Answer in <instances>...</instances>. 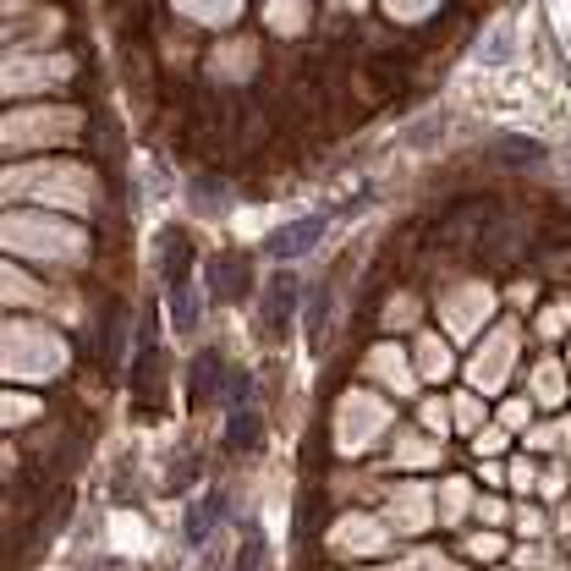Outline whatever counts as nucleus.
Listing matches in <instances>:
<instances>
[{"mask_svg": "<svg viewBox=\"0 0 571 571\" xmlns=\"http://www.w3.org/2000/svg\"><path fill=\"white\" fill-rule=\"evenodd\" d=\"M215 517H220V495H209V501L187 517V539H193V545H204V539H209V528H215Z\"/></svg>", "mask_w": 571, "mask_h": 571, "instance_id": "1a4fd4ad", "label": "nucleus"}, {"mask_svg": "<svg viewBox=\"0 0 571 571\" xmlns=\"http://www.w3.org/2000/svg\"><path fill=\"white\" fill-rule=\"evenodd\" d=\"M512 358H517V330L506 325V330H495V336H490V347H484V352L473 358V380H479L484 391H495V385L506 380Z\"/></svg>", "mask_w": 571, "mask_h": 571, "instance_id": "7ed1b4c3", "label": "nucleus"}, {"mask_svg": "<svg viewBox=\"0 0 571 571\" xmlns=\"http://www.w3.org/2000/svg\"><path fill=\"white\" fill-rule=\"evenodd\" d=\"M270 22H275L281 33H297V28H303V6H297V0H275V6H270Z\"/></svg>", "mask_w": 571, "mask_h": 571, "instance_id": "9d476101", "label": "nucleus"}, {"mask_svg": "<svg viewBox=\"0 0 571 571\" xmlns=\"http://www.w3.org/2000/svg\"><path fill=\"white\" fill-rule=\"evenodd\" d=\"M539 396H545V402H561V396H567V380H561V369H556V363H545V369H539Z\"/></svg>", "mask_w": 571, "mask_h": 571, "instance_id": "9b49d317", "label": "nucleus"}, {"mask_svg": "<svg viewBox=\"0 0 571 571\" xmlns=\"http://www.w3.org/2000/svg\"><path fill=\"white\" fill-rule=\"evenodd\" d=\"M369 369H380V374H385L396 391H407V385H413V380H407V363H402V352H391V347H380V352L369 358Z\"/></svg>", "mask_w": 571, "mask_h": 571, "instance_id": "6e6552de", "label": "nucleus"}, {"mask_svg": "<svg viewBox=\"0 0 571 571\" xmlns=\"http://www.w3.org/2000/svg\"><path fill=\"white\" fill-rule=\"evenodd\" d=\"M418 358H424L429 380H440V374H446V347H435V341H418Z\"/></svg>", "mask_w": 571, "mask_h": 571, "instance_id": "f8f14e48", "label": "nucleus"}, {"mask_svg": "<svg viewBox=\"0 0 571 571\" xmlns=\"http://www.w3.org/2000/svg\"><path fill=\"white\" fill-rule=\"evenodd\" d=\"M6 413H11V418H6V424H22V418H33V413H39V407H33V402H6Z\"/></svg>", "mask_w": 571, "mask_h": 571, "instance_id": "4468645a", "label": "nucleus"}, {"mask_svg": "<svg viewBox=\"0 0 571 571\" xmlns=\"http://www.w3.org/2000/svg\"><path fill=\"white\" fill-rule=\"evenodd\" d=\"M413 314H418V303H413V297H396V303H391V325H407Z\"/></svg>", "mask_w": 571, "mask_h": 571, "instance_id": "ddd939ff", "label": "nucleus"}, {"mask_svg": "<svg viewBox=\"0 0 571 571\" xmlns=\"http://www.w3.org/2000/svg\"><path fill=\"white\" fill-rule=\"evenodd\" d=\"M457 424L473 429V424H479V407H473V402H457Z\"/></svg>", "mask_w": 571, "mask_h": 571, "instance_id": "2eb2a0df", "label": "nucleus"}, {"mask_svg": "<svg viewBox=\"0 0 571 571\" xmlns=\"http://www.w3.org/2000/svg\"><path fill=\"white\" fill-rule=\"evenodd\" d=\"M330 226H325V215H308V220H297V226H286V231H275V259H303L319 237H325Z\"/></svg>", "mask_w": 571, "mask_h": 571, "instance_id": "39448f33", "label": "nucleus"}, {"mask_svg": "<svg viewBox=\"0 0 571 571\" xmlns=\"http://www.w3.org/2000/svg\"><path fill=\"white\" fill-rule=\"evenodd\" d=\"M297 314V281H270V297H264V330L281 336Z\"/></svg>", "mask_w": 571, "mask_h": 571, "instance_id": "423d86ee", "label": "nucleus"}, {"mask_svg": "<svg viewBox=\"0 0 571 571\" xmlns=\"http://www.w3.org/2000/svg\"><path fill=\"white\" fill-rule=\"evenodd\" d=\"M77 127V116H11L6 121V143H39V138H66Z\"/></svg>", "mask_w": 571, "mask_h": 571, "instance_id": "20e7f679", "label": "nucleus"}, {"mask_svg": "<svg viewBox=\"0 0 571 571\" xmlns=\"http://www.w3.org/2000/svg\"><path fill=\"white\" fill-rule=\"evenodd\" d=\"M66 363V347L44 325H11L6 330V369L11 380H55Z\"/></svg>", "mask_w": 571, "mask_h": 571, "instance_id": "f257e3e1", "label": "nucleus"}, {"mask_svg": "<svg viewBox=\"0 0 571 571\" xmlns=\"http://www.w3.org/2000/svg\"><path fill=\"white\" fill-rule=\"evenodd\" d=\"M6 237H11V248H22V253L83 259V231H72V226H61V220H33V215H22V220L6 226Z\"/></svg>", "mask_w": 571, "mask_h": 571, "instance_id": "f03ea898", "label": "nucleus"}, {"mask_svg": "<svg viewBox=\"0 0 571 571\" xmlns=\"http://www.w3.org/2000/svg\"><path fill=\"white\" fill-rule=\"evenodd\" d=\"M490 314V292H479V286H468V297H451L446 303V319H451V330L457 336H473V325Z\"/></svg>", "mask_w": 571, "mask_h": 571, "instance_id": "0eeeda50", "label": "nucleus"}]
</instances>
